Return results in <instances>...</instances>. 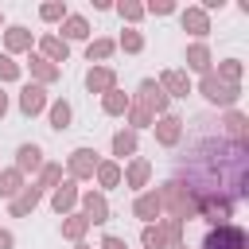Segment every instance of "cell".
Segmentation results:
<instances>
[{"label": "cell", "mask_w": 249, "mask_h": 249, "mask_svg": "<svg viewBox=\"0 0 249 249\" xmlns=\"http://www.w3.org/2000/svg\"><path fill=\"white\" fill-rule=\"evenodd\" d=\"M191 66H198V70L206 66V51H202V47H195V51H191Z\"/></svg>", "instance_id": "obj_19"}, {"label": "cell", "mask_w": 249, "mask_h": 249, "mask_svg": "<svg viewBox=\"0 0 249 249\" xmlns=\"http://www.w3.org/2000/svg\"><path fill=\"white\" fill-rule=\"evenodd\" d=\"M101 179L105 183H117V167H101Z\"/></svg>", "instance_id": "obj_26"}, {"label": "cell", "mask_w": 249, "mask_h": 249, "mask_svg": "<svg viewBox=\"0 0 249 249\" xmlns=\"http://www.w3.org/2000/svg\"><path fill=\"white\" fill-rule=\"evenodd\" d=\"M109 82H113L109 70H89V89H109Z\"/></svg>", "instance_id": "obj_7"}, {"label": "cell", "mask_w": 249, "mask_h": 249, "mask_svg": "<svg viewBox=\"0 0 249 249\" xmlns=\"http://www.w3.org/2000/svg\"><path fill=\"white\" fill-rule=\"evenodd\" d=\"M105 109H109V113H121V109H124V97H121V93H109V97H105Z\"/></svg>", "instance_id": "obj_14"}, {"label": "cell", "mask_w": 249, "mask_h": 249, "mask_svg": "<svg viewBox=\"0 0 249 249\" xmlns=\"http://www.w3.org/2000/svg\"><path fill=\"white\" fill-rule=\"evenodd\" d=\"M160 140H163V144H175V140H179V121H175V117H167V121L160 124Z\"/></svg>", "instance_id": "obj_4"}, {"label": "cell", "mask_w": 249, "mask_h": 249, "mask_svg": "<svg viewBox=\"0 0 249 249\" xmlns=\"http://www.w3.org/2000/svg\"><path fill=\"white\" fill-rule=\"evenodd\" d=\"M47 51H51V54H62V58H66V47H62L58 39H47Z\"/></svg>", "instance_id": "obj_23"}, {"label": "cell", "mask_w": 249, "mask_h": 249, "mask_svg": "<svg viewBox=\"0 0 249 249\" xmlns=\"http://www.w3.org/2000/svg\"><path fill=\"white\" fill-rule=\"evenodd\" d=\"M66 35H70V39H82V35H86V19H70V23H66Z\"/></svg>", "instance_id": "obj_10"}, {"label": "cell", "mask_w": 249, "mask_h": 249, "mask_svg": "<svg viewBox=\"0 0 249 249\" xmlns=\"http://www.w3.org/2000/svg\"><path fill=\"white\" fill-rule=\"evenodd\" d=\"M66 121H70V105L58 101V105L51 109V124H54V128H66Z\"/></svg>", "instance_id": "obj_6"}, {"label": "cell", "mask_w": 249, "mask_h": 249, "mask_svg": "<svg viewBox=\"0 0 249 249\" xmlns=\"http://www.w3.org/2000/svg\"><path fill=\"white\" fill-rule=\"evenodd\" d=\"M0 249H12V237L8 233H0Z\"/></svg>", "instance_id": "obj_29"}, {"label": "cell", "mask_w": 249, "mask_h": 249, "mask_svg": "<svg viewBox=\"0 0 249 249\" xmlns=\"http://www.w3.org/2000/svg\"><path fill=\"white\" fill-rule=\"evenodd\" d=\"M202 249H249V237H245V230H237V226H218V230L206 233Z\"/></svg>", "instance_id": "obj_1"}, {"label": "cell", "mask_w": 249, "mask_h": 249, "mask_svg": "<svg viewBox=\"0 0 249 249\" xmlns=\"http://www.w3.org/2000/svg\"><path fill=\"white\" fill-rule=\"evenodd\" d=\"M113 148H117V156H124V152H132V136H124V132H121V136L113 140Z\"/></svg>", "instance_id": "obj_15"}, {"label": "cell", "mask_w": 249, "mask_h": 249, "mask_svg": "<svg viewBox=\"0 0 249 249\" xmlns=\"http://www.w3.org/2000/svg\"><path fill=\"white\" fill-rule=\"evenodd\" d=\"M144 245H148V249H160V245H163V233H160V230H144Z\"/></svg>", "instance_id": "obj_11"}, {"label": "cell", "mask_w": 249, "mask_h": 249, "mask_svg": "<svg viewBox=\"0 0 249 249\" xmlns=\"http://www.w3.org/2000/svg\"><path fill=\"white\" fill-rule=\"evenodd\" d=\"M39 156H43V152H39L35 144H23V148H19V167H39Z\"/></svg>", "instance_id": "obj_5"}, {"label": "cell", "mask_w": 249, "mask_h": 249, "mask_svg": "<svg viewBox=\"0 0 249 249\" xmlns=\"http://www.w3.org/2000/svg\"><path fill=\"white\" fill-rule=\"evenodd\" d=\"M140 93H144V101H148V105H156V109H163V105H167V97L156 89V82H144V86H140Z\"/></svg>", "instance_id": "obj_3"}, {"label": "cell", "mask_w": 249, "mask_h": 249, "mask_svg": "<svg viewBox=\"0 0 249 249\" xmlns=\"http://www.w3.org/2000/svg\"><path fill=\"white\" fill-rule=\"evenodd\" d=\"M89 214H93V222H105V202L101 198H89Z\"/></svg>", "instance_id": "obj_17"}, {"label": "cell", "mask_w": 249, "mask_h": 249, "mask_svg": "<svg viewBox=\"0 0 249 249\" xmlns=\"http://www.w3.org/2000/svg\"><path fill=\"white\" fill-rule=\"evenodd\" d=\"M35 198H39V191L31 187V191H27V195H23L19 202H16V210H27V206H35Z\"/></svg>", "instance_id": "obj_18"}, {"label": "cell", "mask_w": 249, "mask_h": 249, "mask_svg": "<svg viewBox=\"0 0 249 249\" xmlns=\"http://www.w3.org/2000/svg\"><path fill=\"white\" fill-rule=\"evenodd\" d=\"M19 105H23V113H39L43 109V89L39 86H27L23 97H19Z\"/></svg>", "instance_id": "obj_2"}, {"label": "cell", "mask_w": 249, "mask_h": 249, "mask_svg": "<svg viewBox=\"0 0 249 249\" xmlns=\"http://www.w3.org/2000/svg\"><path fill=\"white\" fill-rule=\"evenodd\" d=\"M109 51H113V43H93V47H89V62H93V58H105Z\"/></svg>", "instance_id": "obj_12"}, {"label": "cell", "mask_w": 249, "mask_h": 249, "mask_svg": "<svg viewBox=\"0 0 249 249\" xmlns=\"http://www.w3.org/2000/svg\"><path fill=\"white\" fill-rule=\"evenodd\" d=\"M70 202H74V191H70V187H62V191L54 195V206L62 210V206H70Z\"/></svg>", "instance_id": "obj_16"}, {"label": "cell", "mask_w": 249, "mask_h": 249, "mask_svg": "<svg viewBox=\"0 0 249 249\" xmlns=\"http://www.w3.org/2000/svg\"><path fill=\"white\" fill-rule=\"evenodd\" d=\"M43 16H47V19H58V16H62V8H58V4H47V8H43Z\"/></svg>", "instance_id": "obj_25"}, {"label": "cell", "mask_w": 249, "mask_h": 249, "mask_svg": "<svg viewBox=\"0 0 249 249\" xmlns=\"http://www.w3.org/2000/svg\"><path fill=\"white\" fill-rule=\"evenodd\" d=\"M0 191L12 195V191H16V175H4V179H0Z\"/></svg>", "instance_id": "obj_24"}, {"label": "cell", "mask_w": 249, "mask_h": 249, "mask_svg": "<svg viewBox=\"0 0 249 249\" xmlns=\"http://www.w3.org/2000/svg\"><path fill=\"white\" fill-rule=\"evenodd\" d=\"M0 78H16V62L12 58H0Z\"/></svg>", "instance_id": "obj_20"}, {"label": "cell", "mask_w": 249, "mask_h": 249, "mask_svg": "<svg viewBox=\"0 0 249 249\" xmlns=\"http://www.w3.org/2000/svg\"><path fill=\"white\" fill-rule=\"evenodd\" d=\"M156 210H160V198H156V195H148V198L136 202V214H140V218H152Z\"/></svg>", "instance_id": "obj_9"}, {"label": "cell", "mask_w": 249, "mask_h": 249, "mask_svg": "<svg viewBox=\"0 0 249 249\" xmlns=\"http://www.w3.org/2000/svg\"><path fill=\"white\" fill-rule=\"evenodd\" d=\"M105 249H124V245H121L117 237H105Z\"/></svg>", "instance_id": "obj_28"}, {"label": "cell", "mask_w": 249, "mask_h": 249, "mask_svg": "<svg viewBox=\"0 0 249 249\" xmlns=\"http://www.w3.org/2000/svg\"><path fill=\"white\" fill-rule=\"evenodd\" d=\"M163 82H167L171 89H179V93L187 89V78H183V74H163Z\"/></svg>", "instance_id": "obj_13"}, {"label": "cell", "mask_w": 249, "mask_h": 249, "mask_svg": "<svg viewBox=\"0 0 249 249\" xmlns=\"http://www.w3.org/2000/svg\"><path fill=\"white\" fill-rule=\"evenodd\" d=\"M89 156H93V152H86V148H78V152H74V171H78V175H86V171L93 167V160H89Z\"/></svg>", "instance_id": "obj_8"}, {"label": "cell", "mask_w": 249, "mask_h": 249, "mask_svg": "<svg viewBox=\"0 0 249 249\" xmlns=\"http://www.w3.org/2000/svg\"><path fill=\"white\" fill-rule=\"evenodd\" d=\"M82 226H86V222H82V218H74V222H66V233H82Z\"/></svg>", "instance_id": "obj_27"}, {"label": "cell", "mask_w": 249, "mask_h": 249, "mask_svg": "<svg viewBox=\"0 0 249 249\" xmlns=\"http://www.w3.org/2000/svg\"><path fill=\"white\" fill-rule=\"evenodd\" d=\"M187 23H191V27H195V35H202V27H206V23H202V16H198V12H191V16H187Z\"/></svg>", "instance_id": "obj_21"}, {"label": "cell", "mask_w": 249, "mask_h": 249, "mask_svg": "<svg viewBox=\"0 0 249 249\" xmlns=\"http://www.w3.org/2000/svg\"><path fill=\"white\" fill-rule=\"evenodd\" d=\"M0 113H4V93H0Z\"/></svg>", "instance_id": "obj_30"}, {"label": "cell", "mask_w": 249, "mask_h": 249, "mask_svg": "<svg viewBox=\"0 0 249 249\" xmlns=\"http://www.w3.org/2000/svg\"><path fill=\"white\" fill-rule=\"evenodd\" d=\"M8 43H12V47H23V43H27V35H23V31H19V27H16V31H12V35H8Z\"/></svg>", "instance_id": "obj_22"}]
</instances>
